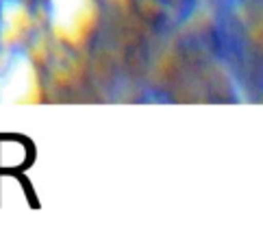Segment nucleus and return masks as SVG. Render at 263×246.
<instances>
[{
  "label": "nucleus",
  "mask_w": 263,
  "mask_h": 246,
  "mask_svg": "<svg viewBox=\"0 0 263 246\" xmlns=\"http://www.w3.org/2000/svg\"><path fill=\"white\" fill-rule=\"evenodd\" d=\"M263 11V0H218V13L243 22Z\"/></svg>",
  "instance_id": "nucleus-2"
},
{
  "label": "nucleus",
  "mask_w": 263,
  "mask_h": 246,
  "mask_svg": "<svg viewBox=\"0 0 263 246\" xmlns=\"http://www.w3.org/2000/svg\"><path fill=\"white\" fill-rule=\"evenodd\" d=\"M198 0H133V9L155 31H174L196 11Z\"/></svg>",
  "instance_id": "nucleus-1"
}]
</instances>
